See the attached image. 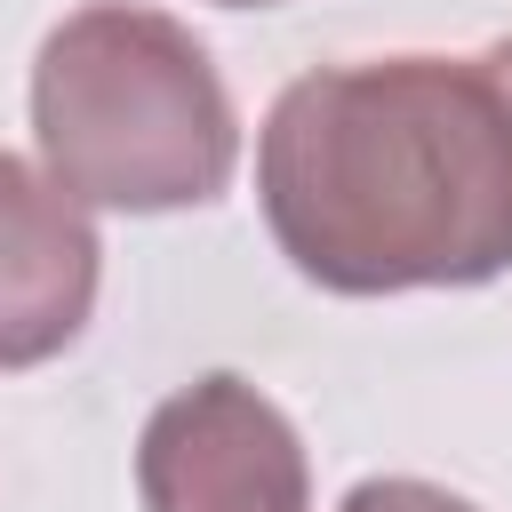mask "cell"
Wrapping results in <instances>:
<instances>
[{
	"label": "cell",
	"instance_id": "cell-1",
	"mask_svg": "<svg viewBox=\"0 0 512 512\" xmlns=\"http://www.w3.org/2000/svg\"><path fill=\"white\" fill-rule=\"evenodd\" d=\"M272 248L328 296L512 272V96L480 56H360L288 80L256 128Z\"/></svg>",
	"mask_w": 512,
	"mask_h": 512
},
{
	"label": "cell",
	"instance_id": "cell-2",
	"mask_svg": "<svg viewBox=\"0 0 512 512\" xmlns=\"http://www.w3.org/2000/svg\"><path fill=\"white\" fill-rule=\"evenodd\" d=\"M32 144L80 208L168 216L224 200L240 112L192 24L144 0H88L32 56Z\"/></svg>",
	"mask_w": 512,
	"mask_h": 512
},
{
	"label": "cell",
	"instance_id": "cell-3",
	"mask_svg": "<svg viewBox=\"0 0 512 512\" xmlns=\"http://www.w3.org/2000/svg\"><path fill=\"white\" fill-rule=\"evenodd\" d=\"M144 512H312L304 432L232 368L176 384L136 432Z\"/></svg>",
	"mask_w": 512,
	"mask_h": 512
},
{
	"label": "cell",
	"instance_id": "cell-4",
	"mask_svg": "<svg viewBox=\"0 0 512 512\" xmlns=\"http://www.w3.org/2000/svg\"><path fill=\"white\" fill-rule=\"evenodd\" d=\"M104 288V240L48 168L0 152V376L80 344Z\"/></svg>",
	"mask_w": 512,
	"mask_h": 512
},
{
	"label": "cell",
	"instance_id": "cell-5",
	"mask_svg": "<svg viewBox=\"0 0 512 512\" xmlns=\"http://www.w3.org/2000/svg\"><path fill=\"white\" fill-rule=\"evenodd\" d=\"M336 512H480V504L456 496V488H440V480H416V472H376V480H360Z\"/></svg>",
	"mask_w": 512,
	"mask_h": 512
},
{
	"label": "cell",
	"instance_id": "cell-6",
	"mask_svg": "<svg viewBox=\"0 0 512 512\" xmlns=\"http://www.w3.org/2000/svg\"><path fill=\"white\" fill-rule=\"evenodd\" d=\"M480 64H488V72H496V80H504V96H512V40H496V48H488V56H480Z\"/></svg>",
	"mask_w": 512,
	"mask_h": 512
},
{
	"label": "cell",
	"instance_id": "cell-7",
	"mask_svg": "<svg viewBox=\"0 0 512 512\" xmlns=\"http://www.w3.org/2000/svg\"><path fill=\"white\" fill-rule=\"evenodd\" d=\"M216 8H280V0H216Z\"/></svg>",
	"mask_w": 512,
	"mask_h": 512
}]
</instances>
